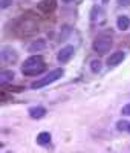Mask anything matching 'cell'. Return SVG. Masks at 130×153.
I'll use <instances>...</instances> for the list:
<instances>
[{
  "instance_id": "6da1fadb",
  "label": "cell",
  "mask_w": 130,
  "mask_h": 153,
  "mask_svg": "<svg viewBox=\"0 0 130 153\" xmlns=\"http://www.w3.org/2000/svg\"><path fill=\"white\" fill-rule=\"evenodd\" d=\"M43 69H45V60L42 55H32L29 58H26L22 65V72L29 76L43 72Z\"/></svg>"
},
{
  "instance_id": "7a4b0ae2",
  "label": "cell",
  "mask_w": 130,
  "mask_h": 153,
  "mask_svg": "<svg viewBox=\"0 0 130 153\" xmlns=\"http://www.w3.org/2000/svg\"><path fill=\"white\" fill-rule=\"evenodd\" d=\"M113 45V37H112V32L110 31H104V32H100L95 40H94V51L98 54H106L107 51L112 48Z\"/></svg>"
},
{
  "instance_id": "3957f363",
  "label": "cell",
  "mask_w": 130,
  "mask_h": 153,
  "mask_svg": "<svg viewBox=\"0 0 130 153\" xmlns=\"http://www.w3.org/2000/svg\"><path fill=\"white\" fill-rule=\"evenodd\" d=\"M63 74H64V71H63L61 68L54 69V71H51L48 75H45L42 80L34 81V83L31 84V87H32V89H40V87H45V86H48V84H52L54 81H57L58 78H61Z\"/></svg>"
},
{
  "instance_id": "277c9868",
  "label": "cell",
  "mask_w": 130,
  "mask_h": 153,
  "mask_svg": "<svg viewBox=\"0 0 130 153\" xmlns=\"http://www.w3.org/2000/svg\"><path fill=\"white\" fill-rule=\"evenodd\" d=\"M74 54H75L74 46H64V48H61V49L58 51L57 60H58L60 63H68V61L74 57Z\"/></svg>"
},
{
  "instance_id": "5b68a950",
  "label": "cell",
  "mask_w": 130,
  "mask_h": 153,
  "mask_svg": "<svg viewBox=\"0 0 130 153\" xmlns=\"http://www.w3.org/2000/svg\"><path fill=\"white\" fill-rule=\"evenodd\" d=\"M124 58H126V52H124V51H115L113 54H110L107 57L106 63H107L109 68H113V66H118Z\"/></svg>"
},
{
  "instance_id": "8992f818",
  "label": "cell",
  "mask_w": 130,
  "mask_h": 153,
  "mask_svg": "<svg viewBox=\"0 0 130 153\" xmlns=\"http://www.w3.org/2000/svg\"><path fill=\"white\" fill-rule=\"evenodd\" d=\"M0 58L3 63H14L17 60V52L12 48H3L0 52Z\"/></svg>"
},
{
  "instance_id": "52a82bcc",
  "label": "cell",
  "mask_w": 130,
  "mask_h": 153,
  "mask_svg": "<svg viewBox=\"0 0 130 153\" xmlns=\"http://www.w3.org/2000/svg\"><path fill=\"white\" fill-rule=\"evenodd\" d=\"M46 46H48V43H46L45 38H37V40H34L29 45L28 51H29V52H40V51L46 49Z\"/></svg>"
},
{
  "instance_id": "ba28073f",
  "label": "cell",
  "mask_w": 130,
  "mask_h": 153,
  "mask_svg": "<svg viewBox=\"0 0 130 153\" xmlns=\"http://www.w3.org/2000/svg\"><path fill=\"white\" fill-rule=\"evenodd\" d=\"M46 115V109L42 107V106H35V107H31L29 109V117L32 120H40Z\"/></svg>"
},
{
  "instance_id": "9c48e42d",
  "label": "cell",
  "mask_w": 130,
  "mask_h": 153,
  "mask_svg": "<svg viewBox=\"0 0 130 153\" xmlns=\"http://www.w3.org/2000/svg\"><path fill=\"white\" fill-rule=\"evenodd\" d=\"M116 26L120 31H127L130 28V19L127 16H120L116 19Z\"/></svg>"
},
{
  "instance_id": "30bf717a",
  "label": "cell",
  "mask_w": 130,
  "mask_h": 153,
  "mask_svg": "<svg viewBox=\"0 0 130 153\" xmlns=\"http://www.w3.org/2000/svg\"><path fill=\"white\" fill-rule=\"evenodd\" d=\"M11 80H14V72L12 71H2L0 72V84H6Z\"/></svg>"
},
{
  "instance_id": "8fae6325",
  "label": "cell",
  "mask_w": 130,
  "mask_h": 153,
  "mask_svg": "<svg viewBox=\"0 0 130 153\" xmlns=\"http://www.w3.org/2000/svg\"><path fill=\"white\" fill-rule=\"evenodd\" d=\"M37 143L40 144V146H46L51 143V133L49 132H42V133H38L37 136Z\"/></svg>"
},
{
  "instance_id": "7c38bea8",
  "label": "cell",
  "mask_w": 130,
  "mask_h": 153,
  "mask_svg": "<svg viewBox=\"0 0 130 153\" xmlns=\"http://www.w3.org/2000/svg\"><path fill=\"white\" fill-rule=\"evenodd\" d=\"M101 61L98 60V58H95V60H92V61H90V71H92V72H95V74H98L100 71H101Z\"/></svg>"
},
{
  "instance_id": "4fadbf2b",
  "label": "cell",
  "mask_w": 130,
  "mask_h": 153,
  "mask_svg": "<svg viewBox=\"0 0 130 153\" xmlns=\"http://www.w3.org/2000/svg\"><path fill=\"white\" fill-rule=\"evenodd\" d=\"M129 121H126V120H121V121H118L116 123V129H118L120 132H123V130H129Z\"/></svg>"
},
{
  "instance_id": "5bb4252c",
  "label": "cell",
  "mask_w": 130,
  "mask_h": 153,
  "mask_svg": "<svg viewBox=\"0 0 130 153\" xmlns=\"http://www.w3.org/2000/svg\"><path fill=\"white\" fill-rule=\"evenodd\" d=\"M121 112H123V115H130V103H127V104L123 107Z\"/></svg>"
},
{
  "instance_id": "9a60e30c",
  "label": "cell",
  "mask_w": 130,
  "mask_h": 153,
  "mask_svg": "<svg viewBox=\"0 0 130 153\" xmlns=\"http://www.w3.org/2000/svg\"><path fill=\"white\" fill-rule=\"evenodd\" d=\"M118 3H120L121 6H127V5L130 3V0H118Z\"/></svg>"
},
{
  "instance_id": "2e32d148",
  "label": "cell",
  "mask_w": 130,
  "mask_h": 153,
  "mask_svg": "<svg viewBox=\"0 0 130 153\" xmlns=\"http://www.w3.org/2000/svg\"><path fill=\"white\" fill-rule=\"evenodd\" d=\"M8 6V0H2V8H6Z\"/></svg>"
},
{
  "instance_id": "e0dca14e",
  "label": "cell",
  "mask_w": 130,
  "mask_h": 153,
  "mask_svg": "<svg viewBox=\"0 0 130 153\" xmlns=\"http://www.w3.org/2000/svg\"><path fill=\"white\" fill-rule=\"evenodd\" d=\"M63 2H66V3H71V2H74V0H63Z\"/></svg>"
},
{
  "instance_id": "ac0fdd59",
  "label": "cell",
  "mask_w": 130,
  "mask_h": 153,
  "mask_svg": "<svg viewBox=\"0 0 130 153\" xmlns=\"http://www.w3.org/2000/svg\"><path fill=\"white\" fill-rule=\"evenodd\" d=\"M109 2V0H103V3H107Z\"/></svg>"
},
{
  "instance_id": "d6986e66",
  "label": "cell",
  "mask_w": 130,
  "mask_h": 153,
  "mask_svg": "<svg viewBox=\"0 0 130 153\" xmlns=\"http://www.w3.org/2000/svg\"><path fill=\"white\" fill-rule=\"evenodd\" d=\"M127 132H129V133H130V124H129V130H127Z\"/></svg>"
}]
</instances>
